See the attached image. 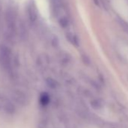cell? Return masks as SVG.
Returning a JSON list of instances; mask_svg holds the SVG:
<instances>
[{"instance_id": "6da1fadb", "label": "cell", "mask_w": 128, "mask_h": 128, "mask_svg": "<svg viewBox=\"0 0 128 128\" xmlns=\"http://www.w3.org/2000/svg\"><path fill=\"white\" fill-rule=\"evenodd\" d=\"M0 66L6 72L12 74L13 71V54L6 45H0Z\"/></svg>"}, {"instance_id": "7a4b0ae2", "label": "cell", "mask_w": 128, "mask_h": 128, "mask_svg": "<svg viewBox=\"0 0 128 128\" xmlns=\"http://www.w3.org/2000/svg\"><path fill=\"white\" fill-rule=\"evenodd\" d=\"M5 20H6V34L8 38H13L15 34L16 24H17V14L13 6H9L7 8L6 12Z\"/></svg>"}, {"instance_id": "3957f363", "label": "cell", "mask_w": 128, "mask_h": 128, "mask_svg": "<svg viewBox=\"0 0 128 128\" xmlns=\"http://www.w3.org/2000/svg\"><path fill=\"white\" fill-rule=\"evenodd\" d=\"M0 111L5 112L8 114L13 113L14 106L10 100L0 93Z\"/></svg>"}, {"instance_id": "277c9868", "label": "cell", "mask_w": 128, "mask_h": 128, "mask_svg": "<svg viewBox=\"0 0 128 128\" xmlns=\"http://www.w3.org/2000/svg\"><path fill=\"white\" fill-rule=\"evenodd\" d=\"M27 12L29 14V18L32 21H34L37 18V9L35 6V3L33 1H31L29 2L27 6Z\"/></svg>"}, {"instance_id": "5b68a950", "label": "cell", "mask_w": 128, "mask_h": 128, "mask_svg": "<svg viewBox=\"0 0 128 128\" xmlns=\"http://www.w3.org/2000/svg\"><path fill=\"white\" fill-rule=\"evenodd\" d=\"M1 13H2V6L1 4H0V16H1Z\"/></svg>"}]
</instances>
